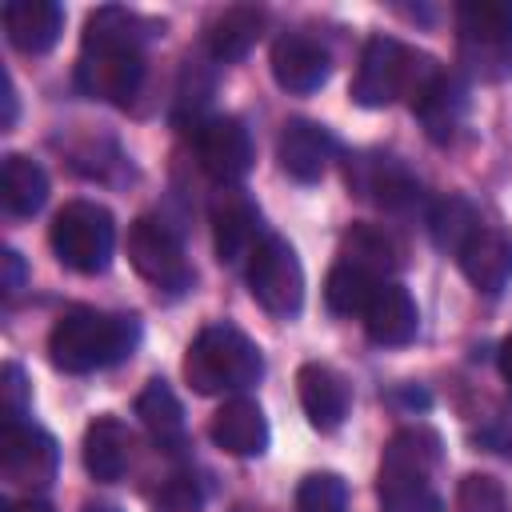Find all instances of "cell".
<instances>
[{"label":"cell","mask_w":512,"mask_h":512,"mask_svg":"<svg viewBox=\"0 0 512 512\" xmlns=\"http://www.w3.org/2000/svg\"><path fill=\"white\" fill-rule=\"evenodd\" d=\"M276 156H280V168L300 180V184H312L328 172L332 156H336V140L324 124L316 120H288L280 128V140H276Z\"/></svg>","instance_id":"14"},{"label":"cell","mask_w":512,"mask_h":512,"mask_svg":"<svg viewBox=\"0 0 512 512\" xmlns=\"http://www.w3.org/2000/svg\"><path fill=\"white\" fill-rule=\"evenodd\" d=\"M140 344V320L128 312H104L92 304L68 308L48 332V356L60 372L84 376L128 360Z\"/></svg>","instance_id":"2"},{"label":"cell","mask_w":512,"mask_h":512,"mask_svg":"<svg viewBox=\"0 0 512 512\" xmlns=\"http://www.w3.org/2000/svg\"><path fill=\"white\" fill-rule=\"evenodd\" d=\"M84 512H120V508H116V504H104V500H100V504H84Z\"/></svg>","instance_id":"36"},{"label":"cell","mask_w":512,"mask_h":512,"mask_svg":"<svg viewBox=\"0 0 512 512\" xmlns=\"http://www.w3.org/2000/svg\"><path fill=\"white\" fill-rule=\"evenodd\" d=\"M52 252L64 268L80 272V276H96L112 264L116 252V220L104 204L96 200H68L52 228H48Z\"/></svg>","instance_id":"7"},{"label":"cell","mask_w":512,"mask_h":512,"mask_svg":"<svg viewBox=\"0 0 512 512\" xmlns=\"http://www.w3.org/2000/svg\"><path fill=\"white\" fill-rule=\"evenodd\" d=\"M136 416L140 424L160 440V444H176L184 436V408L176 400V392L168 388V380H148L144 392L136 396Z\"/></svg>","instance_id":"26"},{"label":"cell","mask_w":512,"mask_h":512,"mask_svg":"<svg viewBox=\"0 0 512 512\" xmlns=\"http://www.w3.org/2000/svg\"><path fill=\"white\" fill-rule=\"evenodd\" d=\"M212 240H216V256L224 264H240L264 240L260 236V212L240 188H228L212 200Z\"/></svg>","instance_id":"15"},{"label":"cell","mask_w":512,"mask_h":512,"mask_svg":"<svg viewBox=\"0 0 512 512\" xmlns=\"http://www.w3.org/2000/svg\"><path fill=\"white\" fill-rule=\"evenodd\" d=\"M412 116L424 124V132L436 140V144H448L456 136V128L464 124V112H468V88L456 72H436L412 100Z\"/></svg>","instance_id":"16"},{"label":"cell","mask_w":512,"mask_h":512,"mask_svg":"<svg viewBox=\"0 0 512 512\" xmlns=\"http://www.w3.org/2000/svg\"><path fill=\"white\" fill-rule=\"evenodd\" d=\"M8 512H52L44 500H36V496H24V500H16Z\"/></svg>","instance_id":"35"},{"label":"cell","mask_w":512,"mask_h":512,"mask_svg":"<svg viewBox=\"0 0 512 512\" xmlns=\"http://www.w3.org/2000/svg\"><path fill=\"white\" fill-rule=\"evenodd\" d=\"M0 468H4L8 484L40 492V488H48L56 480L60 448L44 428H36L28 420H12L0 432Z\"/></svg>","instance_id":"10"},{"label":"cell","mask_w":512,"mask_h":512,"mask_svg":"<svg viewBox=\"0 0 512 512\" xmlns=\"http://www.w3.org/2000/svg\"><path fill=\"white\" fill-rule=\"evenodd\" d=\"M248 292L256 304L280 320L296 316L304 304V268L284 236H264L248 256Z\"/></svg>","instance_id":"8"},{"label":"cell","mask_w":512,"mask_h":512,"mask_svg":"<svg viewBox=\"0 0 512 512\" xmlns=\"http://www.w3.org/2000/svg\"><path fill=\"white\" fill-rule=\"evenodd\" d=\"M296 392H300V404H304V416L312 420V428L320 432H332L344 424L348 408H352V388L348 380L332 368V364H300L296 372Z\"/></svg>","instance_id":"18"},{"label":"cell","mask_w":512,"mask_h":512,"mask_svg":"<svg viewBox=\"0 0 512 512\" xmlns=\"http://www.w3.org/2000/svg\"><path fill=\"white\" fill-rule=\"evenodd\" d=\"M380 284H384V280H380L372 268H364V264L340 256V260L328 268V276H324V304H328V312H336V316H364V308L372 304V296H376Z\"/></svg>","instance_id":"25"},{"label":"cell","mask_w":512,"mask_h":512,"mask_svg":"<svg viewBox=\"0 0 512 512\" xmlns=\"http://www.w3.org/2000/svg\"><path fill=\"white\" fill-rule=\"evenodd\" d=\"M0 404H4V424L24 420V412H28V380H24V368H20V364H4V376H0Z\"/></svg>","instance_id":"31"},{"label":"cell","mask_w":512,"mask_h":512,"mask_svg":"<svg viewBox=\"0 0 512 512\" xmlns=\"http://www.w3.org/2000/svg\"><path fill=\"white\" fill-rule=\"evenodd\" d=\"M0 268H4V292H20L24 288V256L16 248H4L0 252Z\"/></svg>","instance_id":"32"},{"label":"cell","mask_w":512,"mask_h":512,"mask_svg":"<svg viewBox=\"0 0 512 512\" xmlns=\"http://www.w3.org/2000/svg\"><path fill=\"white\" fill-rule=\"evenodd\" d=\"M196 156L220 184H236L252 172V136L236 116H208L196 124Z\"/></svg>","instance_id":"11"},{"label":"cell","mask_w":512,"mask_h":512,"mask_svg":"<svg viewBox=\"0 0 512 512\" xmlns=\"http://www.w3.org/2000/svg\"><path fill=\"white\" fill-rule=\"evenodd\" d=\"M0 20H4L12 48H20L28 56L52 52L64 32V8L56 0H8Z\"/></svg>","instance_id":"20"},{"label":"cell","mask_w":512,"mask_h":512,"mask_svg":"<svg viewBox=\"0 0 512 512\" xmlns=\"http://www.w3.org/2000/svg\"><path fill=\"white\" fill-rule=\"evenodd\" d=\"M208 436L216 448H224L228 456H260L268 448V420L264 408L248 396H232L216 408Z\"/></svg>","instance_id":"21"},{"label":"cell","mask_w":512,"mask_h":512,"mask_svg":"<svg viewBox=\"0 0 512 512\" xmlns=\"http://www.w3.org/2000/svg\"><path fill=\"white\" fill-rule=\"evenodd\" d=\"M476 228H480V216L464 196H444L428 212V232H432V244L440 252L460 256V248L476 236Z\"/></svg>","instance_id":"27"},{"label":"cell","mask_w":512,"mask_h":512,"mask_svg":"<svg viewBox=\"0 0 512 512\" xmlns=\"http://www.w3.org/2000/svg\"><path fill=\"white\" fill-rule=\"evenodd\" d=\"M440 436L424 424L400 428L380 456V512H444V500L432 488V476L440 468Z\"/></svg>","instance_id":"3"},{"label":"cell","mask_w":512,"mask_h":512,"mask_svg":"<svg viewBox=\"0 0 512 512\" xmlns=\"http://www.w3.org/2000/svg\"><path fill=\"white\" fill-rule=\"evenodd\" d=\"M272 76L284 92H296V96H308L316 88L328 84L332 76V56L320 40L304 36V32H284L276 36L272 44Z\"/></svg>","instance_id":"12"},{"label":"cell","mask_w":512,"mask_h":512,"mask_svg":"<svg viewBox=\"0 0 512 512\" xmlns=\"http://www.w3.org/2000/svg\"><path fill=\"white\" fill-rule=\"evenodd\" d=\"M296 512H348V484L336 472H308L296 484Z\"/></svg>","instance_id":"29"},{"label":"cell","mask_w":512,"mask_h":512,"mask_svg":"<svg viewBox=\"0 0 512 512\" xmlns=\"http://www.w3.org/2000/svg\"><path fill=\"white\" fill-rule=\"evenodd\" d=\"M156 32L152 20L128 8H96L80 36L76 88L104 104H132L144 84V40Z\"/></svg>","instance_id":"1"},{"label":"cell","mask_w":512,"mask_h":512,"mask_svg":"<svg viewBox=\"0 0 512 512\" xmlns=\"http://www.w3.org/2000/svg\"><path fill=\"white\" fill-rule=\"evenodd\" d=\"M48 200V172L32 160V156H20V152H8L4 156V168H0V204L8 216H36Z\"/></svg>","instance_id":"24"},{"label":"cell","mask_w":512,"mask_h":512,"mask_svg":"<svg viewBox=\"0 0 512 512\" xmlns=\"http://www.w3.org/2000/svg\"><path fill=\"white\" fill-rule=\"evenodd\" d=\"M348 184H352L360 196L376 200L384 212H408V208L420 200L416 176H412L400 160L380 156V152L348 160Z\"/></svg>","instance_id":"13"},{"label":"cell","mask_w":512,"mask_h":512,"mask_svg":"<svg viewBox=\"0 0 512 512\" xmlns=\"http://www.w3.org/2000/svg\"><path fill=\"white\" fill-rule=\"evenodd\" d=\"M456 260H460L464 280L484 296H500L512 284V236H504L500 228L480 224Z\"/></svg>","instance_id":"19"},{"label":"cell","mask_w":512,"mask_h":512,"mask_svg":"<svg viewBox=\"0 0 512 512\" xmlns=\"http://www.w3.org/2000/svg\"><path fill=\"white\" fill-rule=\"evenodd\" d=\"M132 432L124 420L116 416H96L88 428H84V468L92 480H120L132 464Z\"/></svg>","instance_id":"22"},{"label":"cell","mask_w":512,"mask_h":512,"mask_svg":"<svg viewBox=\"0 0 512 512\" xmlns=\"http://www.w3.org/2000/svg\"><path fill=\"white\" fill-rule=\"evenodd\" d=\"M0 124H4V132L16 124V84H12L8 72H4V120H0Z\"/></svg>","instance_id":"33"},{"label":"cell","mask_w":512,"mask_h":512,"mask_svg":"<svg viewBox=\"0 0 512 512\" xmlns=\"http://www.w3.org/2000/svg\"><path fill=\"white\" fill-rule=\"evenodd\" d=\"M264 376V356L260 348L232 324H208L200 336L188 344L184 356V380L200 396L216 392H244Z\"/></svg>","instance_id":"4"},{"label":"cell","mask_w":512,"mask_h":512,"mask_svg":"<svg viewBox=\"0 0 512 512\" xmlns=\"http://www.w3.org/2000/svg\"><path fill=\"white\" fill-rule=\"evenodd\" d=\"M452 512H512L508 492L488 472H468L452 492Z\"/></svg>","instance_id":"30"},{"label":"cell","mask_w":512,"mask_h":512,"mask_svg":"<svg viewBox=\"0 0 512 512\" xmlns=\"http://www.w3.org/2000/svg\"><path fill=\"white\" fill-rule=\"evenodd\" d=\"M364 332L372 344L380 348H400L412 344L420 332V308L412 300V292L396 280H384L372 296V304L364 308Z\"/></svg>","instance_id":"17"},{"label":"cell","mask_w":512,"mask_h":512,"mask_svg":"<svg viewBox=\"0 0 512 512\" xmlns=\"http://www.w3.org/2000/svg\"><path fill=\"white\" fill-rule=\"evenodd\" d=\"M436 60L392 40V36H368L356 76H352V100L360 108H388L396 100H412L432 76H436Z\"/></svg>","instance_id":"5"},{"label":"cell","mask_w":512,"mask_h":512,"mask_svg":"<svg viewBox=\"0 0 512 512\" xmlns=\"http://www.w3.org/2000/svg\"><path fill=\"white\" fill-rule=\"evenodd\" d=\"M128 260L156 288L184 292L192 284V268H188V256H184L176 228L156 220V216H140L128 228Z\"/></svg>","instance_id":"9"},{"label":"cell","mask_w":512,"mask_h":512,"mask_svg":"<svg viewBox=\"0 0 512 512\" xmlns=\"http://www.w3.org/2000/svg\"><path fill=\"white\" fill-rule=\"evenodd\" d=\"M496 360H500V372H504V380L512 384V332L504 336V344H500V352H496Z\"/></svg>","instance_id":"34"},{"label":"cell","mask_w":512,"mask_h":512,"mask_svg":"<svg viewBox=\"0 0 512 512\" xmlns=\"http://www.w3.org/2000/svg\"><path fill=\"white\" fill-rule=\"evenodd\" d=\"M460 64L476 80L512 76V0H464L456 4Z\"/></svg>","instance_id":"6"},{"label":"cell","mask_w":512,"mask_h":512,"mask_svg":"<svg viewBox=\"0 0 512 512\" xmlns=\"http://www.w3.org/2000/svg\"><path fill=\"white\" fill-rule=\"evenodd\" d=\"M260 28H264V12L252 8V4H236V8H224L212 16L208 32H204V48L216 64H232L240 56H248V48L260 40Z\"/></svg>","instance_id":"23"},{"label":"cell","mask_w":512,"mask_h":512,"mask_svg":"<svg viewBox=\"0 0 512 512\" xmlns=\"http://www.w3.org/2000/svg\"><path fill=\"white\" fill-rule=\"evenodd\" d=\"M340 256H344V260H356V264H364V268H372L376 276H384V272L396 264V244H392V236H388L384 228H376V224H352V228L344 232Z\"/></svg>","instance_id":"28"}]
</instances>
